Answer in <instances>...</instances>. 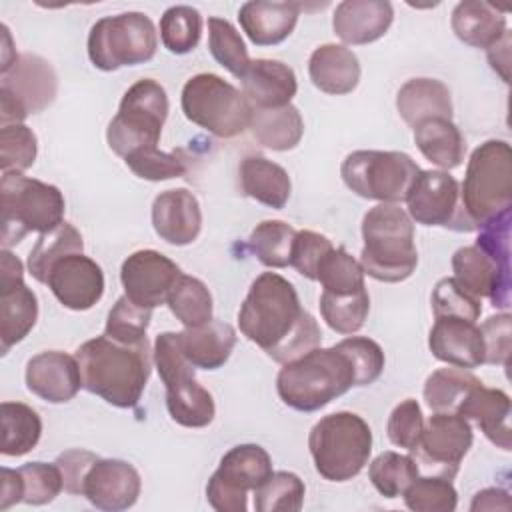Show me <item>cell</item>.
Listing matches in <instances>:
<instances>
[{
    "label": "cell",
    "instance_id": "1",
    "mask_svg": "<svg viewBox=\"0 0 512 512\" xmlns=\"http://www.w3.org/2000/svg\"><path fill=\"white\" fill-rule=\"evenodd\" d=\"M240 332L274 362L286 364L322 342L316 318L300 304L292 282L276 272H262L238 310Z\"/></svg>",
    "mask_w": 512,
    "mask_h": 512
},
{
    "label": "cell",
    "instance_id": "2",
    "mask_svg": "<svg viewBox=\"0 0 512 512\" xmlns=\"http://www.w3.org/2000/svg\"><path fill=\"white\" fill-rule=\"evenodd\" d=\"M82 388L116 408H134L148 384L152 356L148 340L136 346L96 336L76 350Z\"/></svg>",
    "mask_w": 512,
    "mask_h": 512
},
{
    "label": "cell",
    "instance_id": "3",
    "mask_svg": "<svg viewBox=\"0 0 512 512\" xmlns=\"http://www.w3.org/2000/svg\"><path fill=\"white\" fill-rule=\"evenodd\" d=\"M360 266L364 274L380 282H402L418 266L414 224L400 204L380 202L362 218Z\"/></svg>",
    "mask_w": 512,
    "mask_h": 512
},
{
    "label": "cell",
    "instance_id": "4",
    "mask_svg": "<svg viewBox=\"0 0 512 512\" xmlns=\"http://www.w3.org/2000/svg\"><path fill=\"white\" fill-rule=\"evenodd\" d=\"M356 386V372L338 346L314 348L286 362L276 376L280 400L298 412H316Z\"/></svg>",
    "mask_w": 512,
    "mask_h": 512
},
{
    "label": "cell",
    "instance_id": "5",
    "mask_svg": "<svg viewBox=\"0 0 512 512\" xmlns=\"http://www.w3.org/2000/svg\"><path fill=\"white\" fill-rule=\"evenodd\" d=\"M308 448L316 472L328 482H346L362 472L372 452V430L354 412L322 416L310 430Z\"/></svg>",
    "mask_w": 512,
    "mask_h": 512
},
{
    "label": "cell",
    "instance_id": "6",
    "mask_svg": "<svg viewBox=\"0 0 512 512\" xmlns=\"http://www.w3.org/2000/svg\"><path fill=\"white\" fill-rule=\"evenodd\" d=\"M460 202L476 230L512 208V150L506 140H486L470 156Z\"/></svg>",
    "mask_w": 512,
    "mask_h": 512
},
{
    "label": "cell",
    "instance_id": "7",
    "mask_svg": "<svg viewBox=\"0 0 512 512\" xmlns=\"http://www.w3.org/2000/svg\"><path fill=\"white\" fill-rule=\"evenodd\" d=\"M2 248L18 244L28 232L46 234L64 222L66 202L54 184L18 172L2 174Z\"/></svg>",
    "mask_w": 512,
    "mask_h": 512
},
{
    "label": "cell",
    "instance_id": "8",
    "mask_svg": "<svg viewBox=\"0 0 512 512\" xmlns=\"http://www.w3.org/2000/svg\"><path fill=\"white\" fill-rule=\"evenodd\" d=\"M168 116V96L160 82L142 78L122 96L116 116L106 128V142L122 160L144 148H158Z\"/></svg>",
    "mask_w": 512,
    "mask_h": 512
},
{
    "label": "cell",
    "instance_id": "9",
    "mask_svg": "<svg viewBox=\"0 0 512 512\" xmlns=\"http://www.w3.org/2000/svg\"><path fill=\"white\" fill-rule=\"evenodd\" d=\"M184 116L218 138L242 134L252 116L246 96L218 74L202 72L192 76L180 96Z\"/></svg>",
    "mask_w": 512,
    "mask_h": 512
},
{
    "label": "cell",
    "instance_id": "10",
    "mask_svg": "<svg viewBox=\"0 0 512 512\" xmlns=\"http://www.w3.org/2000/svg\"><path fill=\"white\" fill-rule=\"evenodd\" d=\"M156 48L154 24L142 12L104 16L92 24L88 34V58L102 72L144 64L154 58Z\"/></svg>",
    "mask_w": 512,
    "mask_h": 512
},
{
    "label": "cell",
    "instance_id": "11",
    "mask_svg": "<svg viewBox=\"0 0 512 512\" xmlns=\"http://www.w3.org/2000/svg\"><path fill=\"white\" fill-rule=\"evenodd\" d=\"M418 172V164L406 152L396 150H356L340 166L348 190L360 198L390 204L406 200Z\"/></svg>",
    "mask_w": 512,
    "mask_h": 512
},
{
    "label": "cell",
    "instance_id": "12",
    "mask_svg": "<svg viewBox=\"0 0 512 512\" xmlns=\"http://www.w3.org/2000/svg\"><path fill=\"white\" fill-rule=\"evenodd\" d=\"M272 474V458L258 444L230 448L206 484V500L216 512H246L248 492Z\"/></svg>",
    "mask_w": 512,
    "mask_h": 512
},
{
    "label": "cell",
    "instance_id": "13",
    "mask_svg": "<svg viewBox=\"0 0 512 512\" xmlns=\"http://www.w3.org/2000/svg\"><path fill=\"white\" fill-rule=\"evenodd\" d=\"M410 220L422 226H442L456 232H472L476 226L460 202V184L444 170H420L406 194Z\"/></svg>",
    "mask_w": 512,
    "mask_h": 512
},
{
    "label": "cell",
    "instance_id": "14",
    "mask_svg": "<svg viewBox=\"0 0 512 512\" xmlns=\"http://www.w3.org/2000/svg\"><path fill=\"white\" fill-rule=\"evenodd\" d=\"M472 440V426L464 416L458 412H434L428 422H424L412 458L416 464H422L424 470L432 472V476L452 480L458 474L460 462L468 454Z\"/></svg>",
    "mask_w": 512,
    "mask_h": 512
},
{
    "label": "cell",
    "instance_id": "15",
    "mask_svg": "<svg viewBox=\"0 0 512 512\" xmlns=\"http://www.w3.org/2000/svg\"><path fill=\"white\" fill-rule=\"evenodd\" d=\"M180 268L174 260L158 250L132 252L120 268L124 294L138 306L154 310L166 304L170 290L180 278Z\"/></svg>",
    "mask_w": 512,
    "mask_h": 512
},
{
    "label": "cell",
    "instance_id": "16",
    "mask_svg": "<svg viewBox=\"0 0 512 512\" xmlns=\"http://www.w3.org/2000/svg\"><path fill=\"white\" fill-rule=\"evenodd\" d=\"M58 90V78L48 60L38 54H18L16 62L2 74L0 96H8L26 114L48 108Z\"/></svg>",
    "mask_w": 512,
    "mask_h": 512
},
{
    "label": "cell",
    "instance_id": "17",
    "mask_svg": "<svg viewBox=\"0 0 512 512\" xmlns=\"http://www.w3.org/2000/svg\"><path fill=\"white\" fill-rule=\"evenodd\" d=\"M46 286L68 310L84 312L100 302L104 294V272L84 252L60 258L48 272Z\"/></svg>",
    "mask_w": 512,
    "mask_h": 512
},
{
    "label": "cell",
    "instance_id": "18",
    "mask_svg": "<svg viewBox=\"0 0 512 512\" xmlns=\"http://www.w3.org/2000/svg\"><path fill=\"white\" fill-rule=\"evenodd\" d=\"M452 270V278L474 298H488L494 308L510 306V266L492 260L476 244L454 252Z\"/></svg>",
    "mask_w": 512,
    "mask_h": 512
},
{
    "label": "cell",
    "instance_id": "19",
    "mask_svg": "<svg viewBox=\"0 0 512 512\" xmlns=\"http://www.w3.org/2000/svg\"><path fill=\"white\" fill-rule=\"evenodd\" d=\"M140 490V474L130 462L98 458L84 478L82 496L98 510L120 512L136 504Z\"/></svg>",
    "mask_w": 512,
    "mask_h": 512
},
{
    "label": "cell",
    "instance_id": "20",
    "mask_svg": "<svg viewBox=\"0 0 512 512\" xmlns=\"http://www.w3.org/2000/svg\"><path fill=\"white\" fill-rule=\"evenodd\" d=\"M26 388L44 402L64 404L82 388L76 356L60 350H44L26 364Z\"/></svg>",
    "mask_w": 512,
    "mask_h": 512
},
{
    "label": "cell",
    "instance_id": "21",
    "mask_svg": "<svg viewBox=\"0 0 512 512\" xmlns=\"http://www.w3.org/2000/svg\"><path fill=\"white\" fill-rule=\"evenodd\" d=\"M154 232L172 246L192 244L202 230V210L186 188L160 192L152 202Z\"/></svg>",
    "mask_w": 512,
    "mask_h": 512
},
{
    "label": "cell",
    "instance_id": "22",
    "mask_svg": "<svg viewBox=\"0 0 512 512\" xmlns=\"http://www.w3.org/2000/svg\"><path fill=\"white\" fill-rule=\"evenodd\" d=\"M428 348L434 358L456 368H478L484 364V340L480 326L470 320L440 316L430 334Z\"/></svg>",
    "mask_w": 512,
    "mask_h": 512
},
{
    "label": "cell",
    "instance_id": "23",
    "mask_svg": "<svg viewBox=\"0 0 512 512\" xmlns=\"http://www.w3.org/2000/svg\"><path fill=\"white\" fill-rule=\"evenodd\" d=\"M394 20V8L386 0H344L332 16L334 34L352 46L382 38Z\"/></svg>",
    "mask_w": 512,
    "mask_h": 512
},
{
    "label": "cell",
    "instance_id": "24",
    "mask_svg": "<svg viewBox=\"0 0 512 512\" xmlns=\"http://www.w3.org/2000/svg\"><path fill=\"white\" fill-rule=\"evenodd\" d=\"M242 80V94L252 108H280L290 104L296 96L298 82L294 70L280 62L268 58L250 60V66Z\"/></svg>",
    "mask_w": 512,
    "mask_h": 512
},
{
    "label": "cell",
    "instance_id": "25",
    "mask_svg": "<svg viewBox=\"0 0 512 512\" xmlns=\"http://www.w3.org/2000/svg\"><path fill=\"white\" fill-rule=\"evenodd\" d=\"M300 8L298 2L252 0L240 6L238 22L252 44L276 46L292 34Z\"/></svg>",
    "mask_w": 512,
    "mask_h": 512
},
{
    "label": "cell",
    "instance_id": "26",
    "mask_svg": "<svg viewBox=\"0 0 512 512\" xmlns=\"http://www.w3.org/2000/svg\"><path fill=\"white\" fill-rule=\"evenodd\" d=\"M458 414L476 422L494 446L510 450V398L504 390L476 386L460 404Z\"/></svg>",
    "mask_w": 512,
    "mask_h": 512
},
{
    "label": "cell",
    "instance_id": "27",
    "mask_svg": "<svg viewBox=\"0 0 512 512\" xmlns=\"http://www.w3.org/2000/svg\"><path fill=\"white\" fill-rule=\"evenodd\" d=\"M308 74L320 92L342 96L358 86L360 62L358 56L346 46L322 44L310 54Z\"/></svg>",
    "mask_w": 512,
    "mask_h": 512
},
{
    "label": "cell",
    "instance_id": "28",
    "mask_svg": "<svg viewBox=\"0 0 512 512\" xmlns=\"http://www.w3.org/2000/svg\"><path fill=\"white\" fill-rule=\"evenodd\" d=\"M238 178L244 196L274 210H282L288 204L292 182L280 164L258 154H248L240 160Z\"/></svg>",
    "mask_w": 512,
    "mask_h": 512
},
{
    "label": "cell",
    "instance_id": "29",
    "mask_svg": "<svg viewBox=\"0 0 512 512\" xmlns=\"http://www.w3.org/2000/svg\"><path fill=\"white\" fill-rule=\"evenodd\" d=\"M178 338L186 360L194 368L202 370L222 368L236 346V330L222 320H210L202 326L184 328L178 332Z\"/></svg>",
    "mask_w": 512,
    "mask_h": 512
},
{
    "label": "cell",
    "instance_id": "30",
    "mask_svg": "<svg viewBox=\"0 0 512 512\" xmlns=\"http://www.w3.org/2000/svg\"><path fill=\"white\" fill-rule=\"evenodd\" d=\"M396 110L414 128L430 118H452V96L436 78H412L398 90Z\"/></svg>",
    "mask_w": 512,
    "mask_h": 512
},
{
    "label": "cell",
    "instance_id": "31",
    "mask_svg": "<svg viewBox=\"0 0 512 512\" xmlns=\"http://www.w3.org/2000/svg\"><path fill=\"white\" fill-rule=\"evenodd\" d=\"M450 24L458 40L484 50H488L508 32L504 12L480 0H464L456 4Z\"/></svg>",
    "mask_w": 512,
    "mask_h": 512
},
{
    "label": "cell",
    "instance_id": "32",
    "mask_svg": "<svg viewBox=\"0 0 512 512\" xmlns=\"http://www.w3.org/2000/svg\"><path fill=\"white\" fill-rule=\"evenodd\" d=\"M38 320L36 294L22 282L0 286V350L22 342Z\"/></svg>",
    "mask_w": 512,
    "mask_h": 512
},
{
    "label": "cell",
    "instance_id": "33",
    "mask_svg": "<svg viewBox=\"0 0 512 512\" xmlns=\"http://www.w3.org/2000/svg\"><path fill=\"white\" fill-rule=\"evenodd\" d=\"M248 130L264 148L286 152L300 144L304 120L292 104L280 108H252Z\"/></svg>",
    "mask_w": 512,
    "mask_h": 512
},
{
    "label": "cell",
    "instance_id": "34",
    "mask_svg": "<svg viewBox=\"0 0 512 512\" xmlns=\"http://www.w3.org/2000/svg\"><path fill=\"white\" fill-rule=\"evenodd\" d=\"M414 142L422 156L442 168L454 170L462 164L466 142L452 118H430L414 126Z\"/></svg>",
    "mask_w": 512,
    "mask_h": 512
},
{
    "label": "cell",
    "instance_id": "35",
    "mask_svg": "<svg viewBox=\"0 0 512 512\" xmlns=\"http://www.w3.org/2000/svg\"><path fill=\"white\" fill-rule=\"evenodd\" d=\"M2 440L0 452L4 456H24L36 448L42 436V420L38 412L22 402H2L0 406Z\"/></svg>",
    "mask_w": 512,
    "mask_h": 512
},
{
    "label": "cell",
    "instance_id": "36",
    "mask_svg": "<svg viewBox=\"0 0 512 512\" xmlns=\"http://www.w3.org/2000/svg\"><path fill=\"white\" fill-rule=\"evenodd\" d=\"M166 408L170 418L184 428H204L216 414L212 394L196 378L166 388Z\"/></svg>",
    "mask_w": 512,
    "mask_h": 512
},
{
    "label": "cell",
    "instance_id": "37",
    "mask_svg": "<svg viewBox=\"0 0 512 512\" xmlns=\"http://www.w3.org/2000/svg\"><path fill=\"white\" fill-rule=\"evenodd\" d=\"M84 252L82 234L70 224L62 222L54 230L42 234L28 254V272L40 284H46L50 268L64 256Z\"/></svg>",
    "mask_w": 512,
    "mask_h": 512
},
{
    "label": "cell",
    "instance_id": "38",
    "mask_svg": "<svg viewBox=\"0 0 512 512\" xmlns=\"http://www.w3.org/2000/svg\"><path fill=\"white\" fill-rule=\"evenodd\" d=\"M482 380L464 368L434 370L424 384V400L434 412H458L464 398L480 386Z\"/></svg>",
    "mask_w": 512,
    "mask_h": 512
},
{
    "label": "cell",
    "instance_id": "39",
    "mask_svg": "<svg viewBox=\"0 0 512 512\" xmlns=\"http://www.w3.org/2000/svg\"><path fill=\"white\" fill-rule=\"evenodd\" d=\"M166 304L184 328L202 326L212 320V294L206 284L194 276L180 274Z\"/></svg>",
    "mask_w": 512,
    "mask_h": 512
},
{
    "label": "cell",
    "instance_id": "40",
    "mask_svg": "<svg viewBox=\"0 0 512 512\" xmlns=\"http://www.w3.org/2000/svg\"><path fill=\"white\" fill-rule=\"evenodd\" d=\"M296 232L288 222L264 220L248 236L250 252L268 268L290 266Z\"/></svg>",
    "mask_w": 512,
    "mask_h": 512
},
{
    "label": "cell",
    "instance_id": "41",
    "mask_svg": "<svg viewBox=\"0 0 512 512\" xmlns=\"http://www.w3.org/2000/svg\"><path fill=\"white\" fill-rule=\"evenodd\" d=\"M370 312L368 290H358L352 294H320V314L324 322L338 334L358 332Z\"/></svg>",
    "mask_w": 512,
    "mask_h": 512
},
{
    "label": "cell",
    "instance_id": "42",
    "mask_svg": "<svg viewBox=\"0 0 512 512\" xmlns=\"http://www.w3.org/2000/svg\"><path fill=\"white\" fill-rule=\"evenodd\" d=\"M306 486L294 472H272L254 490L256 512H298L304 504Z\"/></svg>",
    "mask_w": 512,
    "mask_h": 512
},
{
    "label": "cell",
    "instance_id": "43",
    "mask_svg": "<svg viewBox=\"0 0 512 512\" xmlns=\"http://www.w3.org/2000/svg\"><path fill=\"white\" fill-rule=\"evenodd\" d=\"M418 472L420 468L412 456L392 450L378 454L368 466V478L384 498L402 496Z\"/></svg>",
    "mask_w": 512,
    "mask_h": 512
},
{
    "label": "cell",
    "instance_id": "44",
    "mask_svg": "<svg viewBox=\"0 0 512 512\" xmlns=\"http://www.w3.org/2000/svg\"><path fill=\"white\" fill-rule=\"evenodd\" d=\"M202 36V16L196 8L178 4L160 16V40L172 54L192 52Z\"/></svg>",
    "mask_w": 512,
    "mask_h": 512
},
{
    "label": "cell",
    "instance_id": "45",
    "mask_svg": "<svg viewBox=\"0 0 512 512\" xmlns=\"http://www.w3.org/2000/svg\"><path fill=\"white\" fill-rule=\"evenodd\" d=\"M208 50L232 76L242 78L250 66L248 48L238 30L224 18H208Z\"/></svg>",
    "mask_w": 512,
    "mask_h": 512
},
{
    "label": "cell",
    "instance_id": "46",
    "mask_svg": "<svg viewBox=\"0 0 512 512\" xmlns=\"http://www.w3.org/2000/svg\"><path fill=\"white\" fill-rule=\"evenodd\" d=\"M316 280L330 294H352L364 290V270L360 262L344 248H332L318 266Z\"/></svg>",
    "mask_w": 512,
    "mask_h": 512
},
{
    "label": "cell",
    "instance_id": "47",
    "mask_svg": "<svg viewBox=\"0 0 512 512\" xmlns=\"http://www.w3.org/2000/svg\"><path fill=\"white\" fill-rule=\"evenodd\" d=\"M152 320V310L138 306L126 294L116 300L108 312L104 334L120 344L136 346L146 342V330Z\"/></svg>",
    "mask_w": 512,
    "mask_h": 512
},
{
    "label": "cell",
    "instance_id": "48",
    "mask_svg": "<svg viewBox=\"0 0 512 512\" xmlns=\"http://www.w3.org/2000/svg\"><path fill=\"white\" fill-rule=\"evenodd\" d=\"M402 496L406 508L414 512H452L458 506L452 480L442 476H416Z\"/></svg>",
    "mask_w": 512,
    "mask_h": 512
},
{
    "label": "cell",
    "instance_id": "49",
    "mask_svg": "<svg viewBox=\"0 0 512 512\" xmlns=\"http://www.w3.org/2000/svg\"><path fill=\"white\" fill-rule=\"evenodd\" d=\"M38 152L36 134L26 124H12L0 128V170L2 174L28 170Z\"/></svg>",
    "mask_w": 512,
    "mask_h": 512
},
{
    "label": "cell",
    "instance_id": "50",
    "mask_svg": "<svg viewBox=\"0 0 512 512\" xmlns=\"http://www.w3.org/2000/svg\"><path fill=\"white\" fill-rule=\"evenodd\" d=\"M22 482V502L32 506H42L52 502L62 490V472L60 468L48 462H28L18 468Z\"/></svg>",
    "mask_w": 512,
    "mask_h": 512
},
{
    "label": "cell",
    "instance_id": "51",
    "mask_svg": "<svg viewBox=\"0 0 512 512\" xmlns=\"http://www.w3.org/2000/svg\"><path fill=\"white\" fill-rule=\"evenodd\" d=\"M152 360L164 382V388L180 384L188 378H194V366L186 360L178 332H162L154 340Z\"/></svg>",
    "mask_w": 512,
    "mask_h": 512
},
{
    "label": "cell",
    "instance_id": "52",
    "mask_svg": "<svg viewBox=\"0 0 512 512\" xmlns=\"http://www.w3.org/2000/svg\"><path fill=\"white\" fill-rule=\"evenodd\" d=\"M126 166L142 180L160 182L186 174V162L178 152H162L160 148H144L124 158Z\"/></svg>",
    "mask_w": 512,
    "mask_h": 512
},
{
    "label": "cell",
    "instance_id": "53",
    "mask_svg": "<svg viewBox=\"0 0 512 512\" xmlns=\"http://www.w3.org/2000/svg\"><path fill=\"white\" fill-rule=\"evenodd\" d=\"M432 312L434 318L452 316L476 322L480 318V300L468 294L454 278H442L432 290Z\"/></svg>",
    "mask_w": 512,
    "mask_h": 512
},
{
    "label": "cell",
    "instance_id": "54",
    "mask_svg": "<svg viewBox=\"0 0 512 512\" xmlns=\"http://www.w3.org/2000/svg\"><path fill=\"white\" fill-rule=\"evenodd\" d=\"M336 346L350 358L356 372V386H368L380 378L386 358L378 342L366 336H348Z\"/></svg>",
    "mask_w": 512,
    "mask_h": 512
},
{
    "label": "cell",
    "instance_id": "55",
    "mask_svg": "<svg viewBox=\"0 0 512 512\" xmlns=\"http://www.w3.org/2000/svg\"><path fill=\"white\" fill-rule=\"evenodd\" d=\"M424 430V416L422 408L414 398H406L400 404H396L388 416L386 432L394 446L406 448L412 452L422 436Z\"/></svg>",
    "mask_w": 512,
    "mask_h": 512
},
{
    "label": "cell",
    "instance_id": "56",
    "mask_svg": "<svg viewBox=\"0 0 512 512\" xmlns=\"http://www.w3.org/2000/svg\"><path fill=\"white\" fill-rule=\"evenodd\" d=\"M332 248V242L324 234H318L314 230H298L292 246L290 266L296 268V272L304 278L316 280L318 266Z\"/></svg>",
    "mask_w": 512,
    "mask_h": 512
},
{
    "label": "cell",
    "instance_id": "57",
    "mask_svg": "<svg viewBox=\"0 0 512 512\" xmlns=\"http://www.w3.org/2000/svg\"><path fill=\"white\" fill-rule=\"evenodd\" d=\"M484 340V364H500L508 366L510 358V314L490 316L482 326Z\"/></svg>",
    "mask_w": 512,
    "mask_h": 512
},
{
    "label": "cell",
    "instance_id": "58",
    "mask_svg": "<svg viewBox=\"0 0 512 512\" xmlns=\"http://www.w3.org/2000/svg\"><path fill=\"white\" fill-rule=\"evenodd\" d=\"M98 460V456L90 450L84 448H72L62 452L56 458V466L62 472V482H64V490L68 494L74 496H82V488H84V478L88 474V470L92 468V464Z\"/></svg>",
    "mask_w": 512,
    "mask_h": 512
},
{
    "label": "cell",
    "instance_id": "59",
    "mask_svg": "<svg viewBox=\"0 0 512 512\" xmlns=\"http://www.w3.org/2000/svg\"><path fill=\"white\" fill-rule=\"evenodd\" d=\"M0 510L10 508L12 504L22 502V482H20V474L18 468H2L0 470Z\"/></svg>",
    "mask_w": 512,
    "mask_h": 512
},
{
    "label": "cell",
    "instance_id": "60",
    "mask_svg": "<svg viewBox=\"0 0 512 512\" xmlns=\"http://www.w3.org/2000/svg\"><path fill=\"white\" fill-rule=\"evenodd\" d=\"M488 62L492 66L494 72H498L502 76V80L508 84L510 82V32H506L496 44H492L488 50Z\"/></svg>",
    "mask_w": 512,
    "mask_h": 512
},
{
    "label": "cell",
    "instance_id": "61",
    "mask_svg": "<svg viewBox=\"0 0 512 512\" xmlns=\"http://www.w3.org/2000/svg\"><path fill=\"white\" fill-rule=\"evenodd\" d=\"M470 510H510L508 492L500 488H486L474 496Z\"/></svg>",
    "mask_w": 512,
    "mask_h": 512
},
{
    "label": "cell",
    "instance_id": "62",
    "mask_svg": "<svg viewBox=\"0 0 512 512\" xmlns=\"http://www.w3.org/2000/svg\"><path fill=\"white\" fill-rule=\"evenodd\" d=\"M2 66H0V72L2 70H6V66H8V62H10V58H8V54H14V56H18L14 50H12V38H10V32H8V26H2Z\"/></svg>",
    "mask_w": 512,
    "mask_h": 512
}]
</instances>
